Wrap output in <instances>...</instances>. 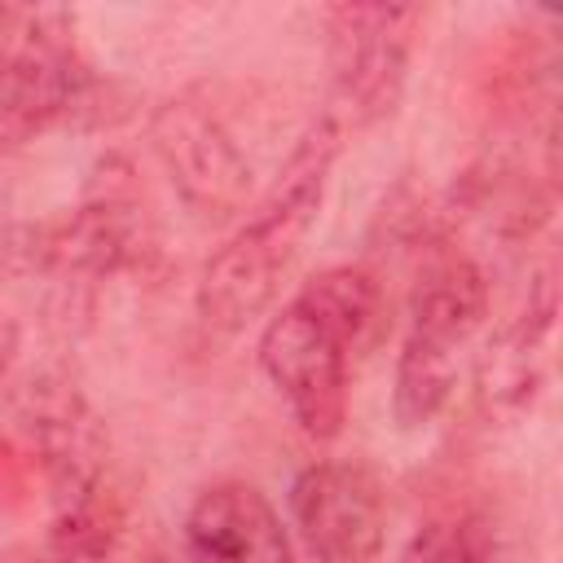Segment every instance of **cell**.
Here are the masks:
<instances>
[{
  "label": "cell",
  "instance_id": "cell-5",
  "mask_svg": "<svg viewBox=\"0 0 563 563\" xmlns=\"http://www.w3.org/2000/svg\"><path fill=\"white\" fill-rule=\"evenodd\" d=\"M290 519L317 563H374L387 537V497L361 462H312L290 484Z\"/></svg>",
  "mask_w": 563,
  "mask_h": 563
},
{
  "label": "cell",
  "instance_id": "cell-1",
  "mask_svg": "<svg viewBox=\"0 0 563 563\" xmlns=\"http://www.w3.org/2000/svg\"><path fill=\"white\" fill-rule=\"evenodd\" d=\"M383 325V290L365 268H325L260 330V369L312 440H334L347 418L352 361Z\"/></svg>",
  "mask_w": 563,
  "mask_h": 563
},
{
  "label": "cell",
  "instance_id": "cell-7",
  "mask_svg": "<svg viewBox=\"0 0 563 563\" xmlns=\"http://www.w3.org/2000/svg\"><path fill=\"white\" fill-rule=\"evenodd\" d=\"M418 9L413 4H343L330 9V66L334 92L352 119H374L391 110L409 48H413Z\"/></svg>",
  "mask_w": 563,
  "mask_h": 563
},
{
  "label": "cell",
  "instance_id": "cell-4",
  "mask_svg": "<svg viewBox=\"0 0 563 563\" xmlns=\"http://www.w3.org/2000/svg\"><path fill=\"white\" fill-rule=\"evenodd\" d=\"M88 88V66L75 48L62 9L0 4V136L26 141L66 119Z\"/></svg>",
  "mask_w": 563,
  "mask_h": 563
},
{
  "label": "cell",
  "instance_id": "cell-2",
  "mask_svg": "<svg viewBox=\"0 0 563 563\" xmlns=\"http://www.w3.org/2000/svg\"><path fill=\"white\" fill-rule=\"evenodd\" d=\"M334 158H339V123L325 114L286 154L255 216L207 260L198 282V317L211 330L233 334L277 299L282 277L290 273L308 233L321 220Z\"/></svg>",
  "mask_w": 563,
  "mask_h": 563
},
{
  "label": "cell",
  "instance_id": "cell-9",
  "mask_svg": "<svg viewBox=\"0 0 563 563\" xmlns=\"http://www.w3.org/2000/svg\"><path fill=\"white\" fill-rule=\"evenodd\" d=\"M405 563H488V541L471 519H444L418 532Z\"/></svg>",
  "mask_w": 563,
  "mask_h": 563
},
{
  "label": "cell",
  "instance_id": "cell-8",
  "mask_svg": "<svg viewBox=\"0 0 563 563\" xmlns=\"http://www.w3.org/2000/svg\"><path fill=\"white\" fill-rule=\"evenodd\" d=\"M185 563H290V532L277 506L242 479L211 484L194 497L180 528Z\"/></svg>",
  "mask_w": 563,
  "mask_h": 563
},
{
  "label": "cell",
  "instance_id": "cell-11",
  "mask_svg": "<svg viewBox=\"0 0 563 563\" xmlns=\"http://www.w3.org/2000/svg\"><path fill=\"white\" fill-rule=\"evenodd\" d=\"M172 563H185V559H180V554H176V559H172Z\"/></svg>",
  "mask_w": 563,
  "mask_h": 563
},
{
  "label": "cell",
  "instance_id": "cell-6",
  "mask_svg": "<svg viewBox=\"0 0 563 563\" xmlns=\"http://www.w3.org/2000/svg\"><path fill=\"white\" fill-rule=\"evenodd\" d=\"M154 150L185 202L202 216H229L251 194V158L242 154L233 128L211 101L176 97L154 119Z\"/></svg>",
  "mask_w": 563,
  "mask_h": 563
},
{
  "label": "cell",
  "instance_id": "cell-3",
  "mask_svg": "<svg viewBox=\"0 0 563 563\" xmlns=\"http://www.w3.org/2000/svg\"><path fill=\"white\" fill-rule=\"evenodd\" d=\"M484 312L488 286L466 255H444L422 273L409 303L391 391V413L405 431H418L444 413L457 391L466 352L484 325Z\"/></svg>",
  "mask_w": 563,
  "mask_h": 563
},
{
  "label": "cell",
  "instance_id": "cell-10",
  "mask_svg": "<svg viewBox=\"0 0 563 563\" xmlns=\"http://www.w3.org/2000/svg\"><path fill=\"white\" fill-rule=\"evenodd\" d=\"M13 361H18V325L9 312H0V378L13 369Z\"/></svg>",
  "mask_w": 563,
  "mask_h": 563
}]
</instances>
